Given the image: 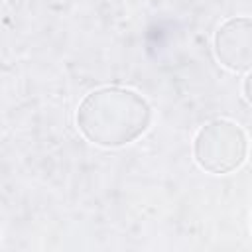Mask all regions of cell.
<instances>
[{
    "instance_id": "7a4b0ae2",
    "label": "cell",
    "mask_w": 252,
    "mask_h": 252,
    "mask_svg": "<svg viewBox=\"0 0 252 252\" xmlns=\"http://www.w3.org/2000/svg\"><path fill=\"white\" fill-rule=\"evenodd\" d=\"M248 142L242 128L230 120L219 118L205 124L193 144L197 163L211 173H230L242 165Z\"/></svg>"
},
{
    "instance_id": "277c9868",
    "label": "cell",
    "mask_w": 252,
    "mask_h": 252,
    "mask_svg": "<svg viewBox=\"0 0 252 252\" xmlns=\"http://www.w3.org/2000/svg\"><path fill=\"white\" fill-rule=\"evenodd\" d=\"M242 89H244V96L246 100L252 104V71L244 77V83H242Z\"/></svg>"
},
{
    "instance_id": "3957f363",
    "label": "cell",
    "mask_w": 252,
    "mask_h": 252,
    "mask_svg": "<svg viewBox=\"0 0 252 252\" xmlns=\"http://www.w3.org/2000/svg\"><path fill=\"white\" fill-rule=\"evenodd\" d=\"M215 55L232 71L252 69V18L226 20L215 33Z\"/></svg>"
},
{
    "instance_id": "6da1fadb",
    "label": "cell",
    "mask_w": 252,
    "mask_h": 252,
    "mask_svg": "<svg viewBox=\"0 0 252 252\" xmlns=\"http://www.w3.org/2000/svg\"><path fill=\"white\" fill-rule=\"evenodd\" d=\"M152 110L138 93L104 87L83 98L77 110V128L81 134L104 148H118L134 142L150 126Z\"/></svg>"
}]
</instances>
